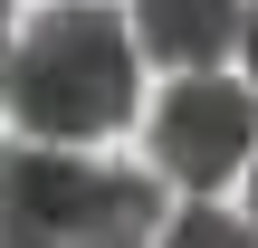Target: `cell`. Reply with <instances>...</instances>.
Returning a JSON list of instances; mask_svg holds the SVG:
<instances>
[{
	"label": "cell",
	"mask_w": 258,
	"mask_h": 248,
	"mask_svg": "<svg viewBox=\"0 0 258 248\" xmlns=\"http://www.w3.org/2000/svg\"><path fill=\"white\" fill-rule=\"evenodd\" d=\"M134 19L96 10V0H57L29 19V38L10 48V86L0 105L19 115V134L38 143H96L115 124H134Z\"/></svg>",
	"instance_id": "cell-1"
},
{
	"label": "cell",
	"mask_w": 258,
	"mask_h": 248,
	"mask_svg": "<svg viewBox=\"0 0 258 248\" xmlns=\"http://www.w3.org/2000/svg\"><path fill=\"white\" fill-rule=\"evenodd\" d=\"M163 191L144 172H96L67 143L0 153V248H153Z\"/></svg>",
	"instance_id": "cell-2"
},
{
	"label": "cell",
	"mask_w": 258,
	"mask_h": 248,
	"mask_svg": "<svg viewBox=\"0 0 258 248\" xmlns=\"http://www.w3.org/2000/svg\"><path fill=\"white\" fill-rule=\"evenodd\" d=\"M249 153H258V96L249 86H230V76H211V67L172 76V96L153 105V162H163L182 191H220Z\"/></svg>",
	"instance_id": "cell-3"
},
{
	"label": "cell",
	"mask_w": 258,
	"mask_h": 248,
	"mask_svg": "<svg viewBox=\"0 0 258 248\" xmlns=\"http://www.w3.org/2000/svg\"><path fill=\"white\" fill-rule=\"evenodd\" d=\"M239 38H249V0H134V48L163 57L172 76L220 67Z\"/></svg>",
	"instance_id": "cell-4"
},
{
	"label": "cell",
	"mask_w": 258,
	"mask_h": 248,
	"mask_svg": "<svg viewBox=\"0 0 258 248\" xmlns=\"http://www.w3.org/2000/svg\"><path fill=\"white\" fill-rule=\"evenodd\" d=\"M153 248H258V220H230V210H211V201H191L182 220H163Z\"/></svg>",
	"instance_id": "cell-5"
},
{
	"label": "cell",
	"mask_w": 258,
	"mask_h": 248,
	"mask_svg": "<svg viewBox=\"0 0 258 248\" xmlns=\"http://www.w3.org/2000/svg\"><path fill=\"white\" fill-rule=\"evenodd\" d=\"M239 57H249V76H258V10H249V38H239Z\"/></svg>",
	"instance_id": "cell-6"
},
{
	"label": "cell",
	"mask_w": 258,
	"mask_h": 248,
	"mask_svg": "<svg viewBox=\"0 0 258 248\" xmlns=\"http://www.w3.org/2000/svg\"><path fill=\"white\" fill-rule=\"evenodd\" d=\"M0 48H10V0H0Z\"/></svg>",
	"instance_id": "cell-7"
},
{
	"label": "cell",
	"mask_w": 258,
	"mask_h": 248,
	"mask_svg": "<svg viewBox=\"0 0 258 248\" xmlns=\"http://www.w3.org/2000/svg\"><path fill=\"white\" fill-rule=\"evenodd\" d=\"M0 86H10V48H0Z\"/></svg>",
	"instance_id": "cell-8"
},
{
	"label": "cell",
	"mask_w": 258,
	"mask_h": 248,
	"mask_svg": "<svg viewBox=\"0 0 258 248\" xmlns=\"http://www.w3.org/2000/svg\"><path fill=\"white\" fill-rule=\"evenodd\" d=\"M249 201H258V191H249Z\"/></svg>",
	"instance_id": "cell-9"
}]
</instances>
